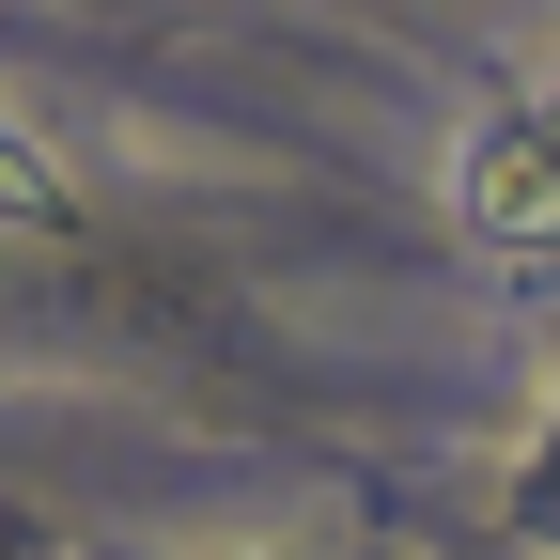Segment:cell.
<instances>
[{"label": "cell", "instance_id": "cell-1", "mask_svg": "<svg viewBox=\"0 0 560 560\" xmlns=\"http://www.w3.org/2000/svg\"><path fill=\"white\" fill-rule=\"evenodd\" d=\"M452 219L499 265H560V62H514L452 125Z\"/></svg>", "mask_w": 560, "mask_h": 560}, {"label": "cell", "instance_id": "cell-2", "mask_svg": "<svg viewBox=\"0 0 560 560\" xmlns=\"http://www.w3.org/2000/svg\"><path fill=\"white\" fill-rule=\"evenodd\" d=\"M32 219H62V156L32 140V109H0V234H32Z\"/></svg>", "mask_w": 560, "mask_h": 560}]
</instances>
